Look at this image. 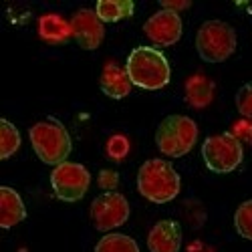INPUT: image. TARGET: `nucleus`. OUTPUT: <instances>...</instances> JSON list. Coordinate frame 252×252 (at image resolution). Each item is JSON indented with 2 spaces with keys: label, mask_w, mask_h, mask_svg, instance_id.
I'll return each mask as SVG.
<instances>
[{
  "label": "nucleus",
  "mask_w": 252,
  "mask_h": 252,
  "mask_svg": "<svg viewBox=\"0 0 252 252\" xmlns=\"http://www.w3.org/2000/svg\"><path fill=\"white\" fill-rule=\"evenodd\" d=\"M182 188L180 174L165 159H148L137 172V190L154 204H165L178 198Z\"/></svg>",
  "instance_id": "nucleus-1"
},
{
  "label": "nucleus",
  "mask_w": 252,
  "mask_h": 252,
  "mask_svg": "<svg viewBox=\"0 0 252 252\" xmlns=\"http://www.w3.org/2000/svg\"><path fill=\"white\" fill-rule=\"evenodd\" d=\"M129 79L133 85L141 89H161L170 83V63L165 55L152 47H137L127 57V65H125Z\"/></svg>",
  "instance_id": "nucleus-2"
},
{
  "label": "nucleus",
  "mask_w": 252,
  "mask_h": 252,
  "mask_svg": "<svg viewBox=\"0 0 252 252\" xmlns=\"http://www.w3.org/2000/svg\"><path fill=\"white\" fill-rule=\"evenodd\" d=\"M29 135L40 161H45L49 165H59L63 161H67L71 154V137H69V131L65 129V125L59 119L47 117L43 121L34 123Z\"/></svg>",
  "instance_id": "nucleus-3"
},
{
  "label": "nucleus",
  "mask_w": 252,
  "mask_h": 252,
  "mask_svg": "<svg viewBox=\"0 0 252 252\" xmlns=\"http://www.w3.org/2000/svg\"><path fill=\"white\" fill-rule=\"evenodd\" d=\"M198 139V125L192 117L167 115L158 127L156 143L167 158H182L190 154Z\"/></svg>",
  "instance_id": "nucleus-4"
},
{
  "label": "nucleus",
  "mask_w": 252,
  "mask_h": 252,
  "mask_svg": "<svg viewBox=\"0 0 252 252\" xmlns=\"http://www.w3.org/2000/svg\"><path fill=\"white\" fill-rule=\"evenodd\" d=\"M196 49L206 63H222L236 51V32L222 20H206L198 29Z\"/></svg>",
  "instance_id": "nucleus-5"
},
{
  "label": "nucleus",
  "mask_w": 252,
  "mask_h": 252,
  "mask_svg": "<svg viewBox=\"0 0 252 252\" xmlns=\"http://www.w3.org/2000/svg\"><path fill=\"white\" fill-rule=\"evenodd\" d=\"M202 158L208 165V170H212L214 174L234 172L244 158L242 141L232 133L212 135L202 145Z\"/></svg>",
  "instance_id": "nucleus-6"
},
{
  "label": "nucleus",
  "mask_w": 252,
  "mask_h": 252,
  "mask_svg": "<svg viewBox=\"0 0 252 252\" xmlns=\"http://www.w3.org/2000/svg\"><path fill=\"white\" fill-rule=\"evenodd\" d=\"M91 184V174L85 165L63 161L59 163L51 174L53 192L63 202H77L87 194Z\"/></svg>",
  "instance_id": "nucleus-7"
},
{
  "label": "nucleus",
  "mask_w": 252,
  "mask_h": 252,
  "mask_svg": "<svg viewBox=\"0 0 252 252\" xmlns=\"http://www.w3.org/2000/svg\"><path fill=\"white\" fill-rule=\"evenodd\" d=\"M129 218V202L123 194L105 192L91 204V220L97 230H115L123 226Z\"/></svg>",
  "instance_id": "nucleus-8"
},
{
  "label": "nucleus",
  "mask_w": 252,
  "mask_h": 252,
  "mask_svg": "<svg viewBox=\"0 0 252 252\" xmlns=\"http://www.w3.org/2000/svg\"><path fill=\"white\" fill-rule=\"evenodd\" d=\"M182 18L178 12L172 10H159L150 16V20L143 25V32L152 43L159 47H172L182 36Z\"/></svg>",
  "instance_id": "nucleus-9"
},
{
  "label": "nucleus",
  "mask_w": 252,
  "mask_h": 252,
  "mask_svg": "<svg viewBox=\"0 0 252 252\" xmlns=\"http://www.w3.org/2000/svg\"><path fill=\"white\" fill-rule=\"evenodd\" d=\"M71 27H73V36L81 45V49L93 51L103 43L105 27L95 10H89V8L77 10L71 18Z\"/></svg>",
  "instance_id": "nucleus-10"
},
{
  "label": "nucleus",
  "mask_w": 252,
  "mask_h": 252,
  "mask_svg": "<svg viewBox=\"0 0 252 252\" xmlns=\"http://www.w3.org/2000/svg\"><path fill=\"white\" fill-rule=\"evenodd\" d=\"M150 252H180L182 228L176 220H159L148 234Z\"/></svg>",
  "instance_id": "nucleus-11"
},
{
  "label": "nucleus",
  "mask_w": 252,
  "mask_h": 252,
  "mask_svg": "<svg viewBox=\"0 0 252 252\" xmlns=\"http://www.w3.org/2000/svg\"><path fill=\"white\" fill-rule=\"evenodd\" d=\"M99 85H101V91L107 97L123 99V97L129 95L133 83H131L127 71H125L123 67H119L117 63H107L105 69H103V73H101Z\"/></svg>",
  "instance_id": "nucleus-12"
},
{
  "label": "nucleus",
  "mask_w": 252,
  "mask_h": 252,
  "mask_svg": "<svg viewBox=\"0 0 252 252\" xmlns=\"http://www.w3.org/2000/svg\"><path fill=\"white\" fill-rule=\"evenodd\" d=\"M27 218V208L25 202L16 194V190L8 186L0 188V226L2 228H12L18 222Z\"/></svg>",
  "instance_id": "nucleus-13"
},
{
  "label": "nucleus",
  "mask_w": 252,
  "mask_h": 252,
  "mask_svg": "<svg viewBox=\"0 0 252 252\" xmlns=\"http://www.w3.org/2000/svg\"><path fill=\"white\" fill-rule=\"evenodd\" d=\"M216 93V85L212 79H208L206 75L198 73L192 75L190 79L186 81V103L194 109H204L208 107L214 99Z\"/></svg>",
  "instance_id": "nucleus-14"
},
{
  "label": "nucleus",
  "mask_w": 252,
  "mask_h": 252,
  "mask_svg": "<svg viewBox=\"0 0 252 252\" xmlns=\"http://www.w3.org/2000/svg\"><path fill=\"white\" fill-rule=\"evenodd\" d=\"M38 34L51 45H61L73 36V27L61 14H43L38 18Z\"/></svg>",
  "instance_id": "nucleus-15"
},
{
  "label": "nucleus",
  "mask_w": 252,
  "mask_h": 252,
  "mask_svg": "<svg viewBox=\"0 0 252 252\" xmlns=\"http://www.w3.org/2000/svg\"><path fill=\"white\" fill-rule=\"evenodd\" d=\"M135 10V4L131 0H101L97 2V16L103 23H117V20L129 18Z\"/></svg>",
  "instance_id": "nucleus-16"
},
{
  "label": "nucleus",
  "mask_w": 252,
  "mask_h": 252,
  "mask_svg": "<svg viewBox=\"0 0 252 252\" xmlns=\"http://www.w3.org/2000/svg\"><path fill=\"white\" fill-rule=\"evenodd\" d=\"M95 252H139V246L131 236L107 234L97 242Z\"/></svg>",
  "instance_id": "nucleus-17"
},
{
  "label": "nucleus",
  "mask_w": 252,
  "mask_h": 252,
  "mask_svg": "<svg viewBox=\"0 0 252 252\" xmlns=\"http://www.w3.org/2000/svg\"><path fill=\"white\" fill-rule=\"evenodd\" d=\"M20 148V133L8 119H0V158L8 159Z\"/></svg>",
  "instance_id": "nucleus-18"
},
{
  "label": "nucleus",
  "mask_w": 252,
  "mask_h": 252,
  "mask_svg": "<svg viewBox=\"0 0 252 252\" xmlns=\"http://www.w3.org/2000/svg\"><path fill=\"white\" fill-rule=\"evenodd\" d=\"M234 226L242 238L252 240V200H246L244 204L238 206L234 214Z\"/></svg>",
  "instance_id": "nucleus-19"
},
{
  "label": "nucleus",
  "mask_w": 252,
  "mask_h": 252,
  "mask_svg": "<svg viewBox=\"0 0 252 252\" xmlns=\"http://www.w3.org/2000/svg\"><path fill=\"white\" fill-rule=\"evenodd\" d=\"M236 107L240 111L242 117L252 119V83L242 85L236 93Z\"/></svg>",
  "instance_id": "nucleus-20"
},
{
  "label": "nucleus",
  "mask_w": 252,
  "mask_h": 252,
  "mask_svg": "<svg viewBox=\"0 0 252 252\" xmlns=\"http://www.w3.org/2000/svg\"><path fill=\"white\" fill-rule=\"evenodd\" d=\"M127 150H129V143H127V139H125L123 135H113V137L109 139V143H107V154H109V158H113V159L125 158Z\"/></svg>",
  "instance_id": "nucleus-21"
},
{
  "label": "nucleus",
  "mask_w": 252,
  "mask_h": 252,
  "mask_svg": "<svg viewBox=\"0 0 252 252\" xmlns=\"http://www.w3.org/2000/svg\"><path fill=\"white\" fill-rule=\"evenodd\" d=\"M161 8H163V10L178 12V10H184V8H190V2H167V0H163Z\"/></svg>",
  "instance_id": "nucleus-22"
}]
</instances>
